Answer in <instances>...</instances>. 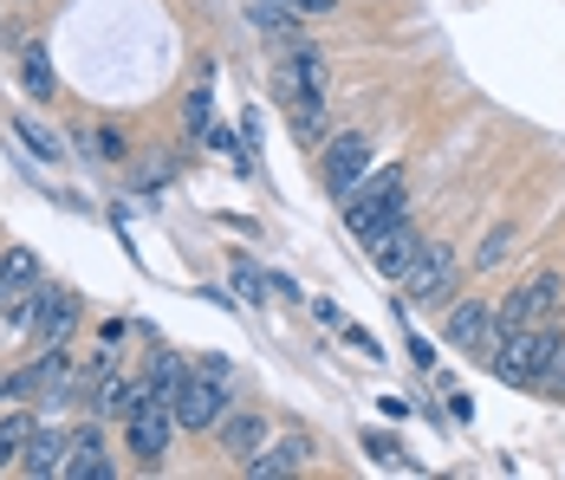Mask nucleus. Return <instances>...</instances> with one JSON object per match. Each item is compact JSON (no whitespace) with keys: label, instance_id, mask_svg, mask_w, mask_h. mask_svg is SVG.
<instances>
[{"label":"nucleus","instance_id":"1","mask_svg":"<svg viewBox=\"0 0 565 480\" xmlns=\"http://www.w3.org/2000/svg\"><path fill=\"white\" fill-rule=\"evenodd\" d=\"M409 169H396V162H384V169H371L358 189H351V202H344V227L358 234V241H371L384 221H396V214L409 209Z\"/></svg>","mask_w":565,"mask_h":480},{"label":"nucleus","instance_id":"2","mask_svg":"<svg viewBox=\"0 0 565 480\" xmlns=\"http://www.w3.org/2000/svg\"><path fill=\"white\" fill-rule=\"evenodd\" d=\"M455 273H461V254H455L449 241H423V254L403 273V306H449Z\"/></svg>","mask_w":565,"mask_h":480},{"label":"nucleus","instance_id":"3","mask_svg":"<svg viewBox=\"0 0 565 480\" xmlns=\"http://www.w3.org/2000/svg\"><path fill=\"white\" fill-rule=\"evenodd\" d=\"M565 306V273H533L526 286H513L508 299L494 306V331H513V324H553Z\"/></svg>","mask_w":565,"mask_h":480},{"label":"nucleus","instance_id":"4","mask_svg":"<svg viewBox=\"0 0 565 480\" xmlns=\"http://www.w3.org/2000/svg\"><path fill=\"white\" fill-rule=\"evenodd\" d=\"M175 428H189V435H215V423H222L227 409H234V396H227L222 376L209 371H189V383L175 390Z\"/></svg>","mask_w":565,"mask_h":480},{"label":"nucleus","instance_id":"5","mask_svg":"<svg viewBox=\"0 0 565 480\" xmlns=\"http://www.w3.org/2000/svg\"><path fill=\"white\" fill-rule=\"evenodd\" d=\"M319 175H326V195L344 209V202H351V189L371 175V137H358V130L326 137V162H319Z\"/></svg>","mask_w":565,"mask_h":480},{"label":"nucleus","instance_id":"6","mask_svg":"<svg viewBox=\"0 0 565 480\" xmlns=\"http://www.w3.org/2000/svg\"><path fill=\"white\" fill-rule=\"evenodd\" d=\"M364 247H371V267L384 273V279H403V273H409V260L423 254V227H416V214L403 209L396 221H384Z\"/></svg>","mask_w":565,"mask_h":480},{"label":"nucleus","instance_id":"7","mask_svg":"<svg viewBox=\"0 0 565 480\" xmlns=\"http://www.w3.org/2000/svg\"><path fill=\"white\" fill-rule=\"evenodd\" d=\"M72 331H78V292L72 286H33V338L40 344H72Z\"/></svg>","mask_w":565,"mask_h":480},{"label":"nucleus","instance_id":"8","mask_svg":"<svg viewBox=\"0 0 565 480\" xmlns=\"http://www.w3.org/2000/svg\"><path fill=\"white\" fill-rule=\"evenodd\" d=\"M124 441H130V455H137L143 468H157V461L170 455V441H175V409L170 403H157V409L130 416V423H124Z\"/></svg>","mask_w":565,"mask_h":480},{"label":"nucleus","instance_id":"9","mask_svg":"<svg viewBox=\"0 0 565 480\" xmlns=\"http://www.w3.org/2000/svg\"><path fill=\"white\" fill-rule=\"evenodd\" d=\"M443 338H449L455 351H475V358H488V344H494V306H488V299H461V306H449Z\"/></svg>","mask_w":565,"mask_h":480},{"label":"nucleus","instance_id":"10","mask_svg":"<svg viewBox=\"0 0 565 480\" xmlns=\"http://www.w3.org/2000/svg\"><path fill=\"white\" fill-rule=\"evenodd\" d=\"M58 480H111V455H105V428H72V448H65V468Z\"/></svg>","mask_w":565,"mask_h":480},{"label":"nucleus","instance_id":"11","mask_svg":"<svg viewBox=\"0 0 565 480\" xmlns=\"http://www.w3.org/2000/svg\"><path fill=\"white\" fill-rule=\"evenodd\" d=\"M267 435H274V428H267V416H260V409H227L222 423H215V441H222L234 461L260 455V448H267Z\"/></svg>","mask_w":565,"mask_h":480},{"label":"nucleus","instance_id":"12","mask_svg":"<svg viewBox=\"0 0 565 480\" xmlns=\"http://www.w3.org/2000/svg\"><path fill=\"white\" fill-rule=\"evenodd\" d=\"M306 461H312V441H306V435H286V441H274V448L247 455V461H241V474H247V480H274V474H299Z\"/></svg>","mask_w":565,"mask_h":480},{"label":"nucleus","instance_id":"13","mask_svg":"<svg viewBox=\"0 0 565 480\" xmlns=\"http://www.w3.org/2000/svg\"><path fill=\"white\" fill-rule=\"evenodd\" d=\"M65 448H72V435H65V428H33L13 468H20L26 480H46V474H58V468H65Z\"/></svg>","mask_w":565,"mask_h":480},{"label":"nucleus","instance_id":"14","mask_svg":"<svg viewBox=\"0 0 565 480\" xmlns=\"http://www.w3.org/2000/svg\"><path fill=\"white\" fill-rule=\"evenodd\" d=\"M247 20H254V33H260L274 53H286V46L306 40V33H299V13H292L286 0H247Z\"/></svg>","mask_w":565,"mask_h":480},{"label":"nucleus","instance_id":"15","mask_svg":"<svg viewBox=\"0 0 565 480\" xmlns=\"http://www.w3.org/2000/svg\"><path fill=\"white\" fill-rule=\"evenodd\" d=\"M20 85H26L40 105H53V98H58V78H53V65H46V46H40V40H26V46H20Z\"/></svg>","mask_w":565,"mask_h":480},{"label":"nucleus","instance_id":"16","mask_svg":"<svg viewBox=\"0 0 565 480\" xmlns=\"http://www.w3.org/2000/svg\"><path fill=\"white\" fill-rule=\"evenodd\" d=\"M189 371H195L189 358H175V351H157V358H150V371H143V383H150L163 403H175V390L189 383Z\"/></svg>","mask_w":565,"mask_h":480},{"label":"nucleus","instance_id":"17","mask_svg":"<svg viewBox=\"0 0 565 480\" xmlns=\"http://www.w3.org/2000/svg\"><path fill=\"white\" fill-rule=\"evenodd\" d=\"M227 286H234V306H267V292H274V279L254 267V260H241V254L227 267Z\"/></svg>","mask_w":565,"mask_h":480},{"label":"nucleus","instance_id":"18","mask_svg":"<svg viewBox=\"0 0 565 480\" xmlns=\"http://www.w3.org/2000/svg\"><path fill=\"white\" fill-rule=\"evenodd\" d=\"M78 143H85V157H92V162H124V157H130V137H124L117 124H92Z\"/></svg>","mask_w":565,"mask_h":480},{"label":"nucleus","instance_id":"19","mask_svg":"<svg viewBox=\"0 0 565 480\" xmlns=\"http://www.w3.org/2000/svg\"><path fill=\"white\" fill-rule=\"evenodd\" d=\"M0 279H7L13 292H26V286H40V260H33L26 247H7V254H0Z\"/></svg>","mask_w":565,"mask_h":480},{"label":"nucleus","instance_id":"20","mask_svg":"<svg viewBox=\"0 0 565 480\" xmlns=\"http://www.w3.org/2000/svg\"><path fill=\"white\" fill-rule=\"evenodd\" d=\"M13 130H20V143H26L33 157H46V162L65 157V143H58V137L46 130V124H33V117H13Z\"/></svg>","mask_w":565,"mask_h":480},{"label":"nucleus","instance_id":"21","mask_svg":"<svg viewBox=\"0 0 565 480\" xmlns=\"http://www.w3.org/2000/svg\"><path fill=\"white\" fill-rule=\"evenodd\" d=\"M292 137L326 150V105H292Z\"/></svg>","mask_w":565,"mask_h":480},{"label":"nucleus","instance_id":"22","mask_svg":"<svg viewBox=\"0 0 565 480\" xmlns=\"http://www.w3.org/2000/svg\"><path fill=\"white\" fill-rule=\"evenodd\" d=\"M508 254H513V227H494V234L481 241V254H475V267H481V273H494V267H508Z\"/></svg>","mask_w":565,"mask_h":480},{"label":"nucleus","instance_id":"23","mask_svg":"<svg viewBox=\"0 0 565 480\" xmlns=\"http://www.w3.org/2000/svg\"><path fill=\"white\" fill-rule=\"evenodd\" d=\"M533 390H540V396H559V403H565V338H559V351L546 358V371H540V383H533Z\"/></svg>","mask_w":565,"mask_h":480},{"label":"nucleus","instance_id":"24","mask_svg":"<svg viewBox=\"0 0 565 480\" xmlns=\"http://www.w3.org/2000/svg\"><path fill=\"white\" fill-rule=\"evenodd\" d=\"M209 117H215V92H209V85H195V92H189V130H195V137H209Z\"/></svg>","mask_w":565,"mask_h":480},{"label":"nucleus","instance_id":"25","mask_svg":"<svg viewBox=\"0 0 565 480\" xmlns=\"http://www.w3.org/2000/svg\"><path fill=\"white\" fill-rule=\"evenodd\" d=\"M364 448H371V455H377L384 468H409V455L396 448V441H391V435H384V428H371V435H364Z\"/></svg>","mask_w":565,"mask_h":480},{"label":"nucleus","instance_id":"26","mask_svg":"<svg viewBox=\"0 0 565 480\" xmlns=\"http://www.w3.org/2000/svg\"><path fill=\"white\" fill-rule=\"evenodd\" d=\"M33 416H26V409H20V416H0V435H7V441H13V448H26V435H33Z\"/></svg>","mask_w":565,"mask_h":480},{"label":"nucleus","instance_id":"27","mask_svg":"<svg viewBox=\"0 0 565 480\" xmlns=\"http://www.w3.org/2000/svg\"><path fill=\"white\" fill-rule=\"evenodd\" d=\"M344 344H351V351H364V358H384V351H377V338H371V331H358V324H344Z\"/></svg>","mask_w":565,"mask_h":480},{"label":"nucleus","instance_id":"28","mask_svg":"<svg viewBox=\"0 0 565 480\" xmlns=\"http://www.w3.org/2000/svg\"><path fill=\"white\" fill-rule=\"evenodd\" d=\"M409 358H416L423 371H436V344H429V338H409Z\"/></svg>","mask_w":565,"mask_h":480},{"label":"nucleus","instance_id":"29","mask_svg":"<svg viewBox=\"0 0 565 480\" xmlns=\"http://www.w3.org/2000/svg\"><path fill=\"white\" fill-rule=\"evenodd\" d=\"M449 416H455V423H468V416H475V403H468V390H449Z\"/></svg>","mask_w":565,"mask_h":480},{"label":"nucleus","instance_id":"30","mask_svg":"<svg viewBox=\"0 0 565 480\" xmlns=\"http://www.w3.org/2000/svg\"><path fill=\"white\" fill-rule=\"evenodd\" d=\"M286 7H292V13H299V20H306V13H332V7H339V0H286Z\"/></svg>","mask_w":565,"mask_h":480},{"label":"nucleus","instance_id":"31","mask_svg":"<svg viewBox=\"0 0 565 480\" xmlns=\"http://www.w3.org/2000/svg\"><path fill=\"white\" fill-rule=\"evenodd\" d=\"M13 461H20V448H13V441H7V435H0V474H7V468H13Z\"/></svg>","mask_w":565,"mask_h":480},{"label":"nucleus","instance_id":"32","mask_svg":"<svg viewBox=\"0 0 565 480\" xmlns=\"http://www.w3.org/2000/svg\"><path fill=\"white\" fill-rule=\"evenodd\" d=\"M7 299H13V286H7V279H0V312H7Z\"/></svg>","mask_w":565,"mask_h":480}]
</instances>
